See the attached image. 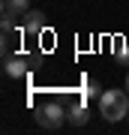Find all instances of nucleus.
Returning a JSON list of instances; mask_svg holds the SVG:
<instances>
[{"label":"nucleus","mask_w":129,"mask_h":135,"mask_svg":"<svg viewBox=\"0 0 129 135\" xmlns=\"http://www.w3.org/2000/svg\"><path fill=\"white\" fill-rule=\"evenodd\" d=\"M84 99H96V96H102V87H99V81H93V78H84Z\"/></svg>","instance_id":"6e6552de"},{"label":"nucleus","mask_w":129,"mask_h":135,"mask_svg":"<svg viewBox=\"0 0 129 135\" xmlns=\"http://www.w3.org/2000/svg\"><path fill=\"white\" fill-rule=\"evenodd\" d=\"M126 120H129V114H126Z\"/></svg>","instance_id":"9d476101"},{"label":"nucleus","mask_w":129,"mask_h":135,"mask_svg":"<svg viewBox=\"0 0 129 135\" xmlns=\"http://www.w3.org/2000/svg\"><path fill=\"white\" fill-rule=\"evenodd\" d=\"M87 120H90V108H87V99H75L66 105V123L69 126H84Z\"/></svg>","instance_id":"20e7f679"},{"label":"nucleus","mask_w":129,"mask_h":135,"mask_svg":"<svg viewBox=\"0 0 129 135\" xmlns=\"http://www.w3.org/2000/svg\"><path fill=\"white\" fill-rule=\"evenodd\" d=\"M99 114L105 117V120L117 123L123 120V117L129 114V90L123 87V90H102L99 96Z\"/></svg>","instance_id":"f257e3e1"},{"label":"nucleus","mask_w":129,"mask_h":135,"mask_svg":"<svg viewBox=\"0 0 129 135\" xmlns=\"http://www.w3.org/2000/svg\"><path fill=\"white\" fill-rule=\"evenodd\" d=\"M27 12H30V0H3V15L24 18Z\"/></svg>","instance_id":"423d86ee"},{"label":"nucleus","mask_w":129,"mask_h":135,"mask_svg":"<svg viewBox=\"0 0 129 135\" xmlns=\"http://www.w3.org/2000/svg\"><path fill=\"white\" fill-rule=\"evenodd\" d=\"M36 123L42 126V129H48V132L63 129V123H66V105H63V102H57V99L45 102V105L36 111Z\"/></svg>","instance_id":"f03ea898"},{"label":"nucleus","mask_w":129,"mask_h":135,"mask_svg":"<svg viewBox=\"0 0 129 135\" xmlns=\"http://www.w3.org/2000/svg\"><path fill=\"white\" fill-rule=\"evenodd\" d=\"M33 63H36V60L24 57V54H9V57L3 60V72L9 75V78H24L30 69H33Z\"/></svg>","instance_id":"7ed1b4c3"},{"label":"nucleus","mask_w":129,"mask_h":135,"mask_svg":"<svg viewBox=\"0 0 129 135\" xmlns=\"http://www.w3.org/2000/svg\"><path fill=\"white\" fill-rule=\"evenodd\" d=\"M111 54H114V63L117 66H129V42L123 36L114 39V45H111Z\"/></svg>","instance_id":"0eeeda50"},{"label":"nucleus","mask_w":129,"mask_h":135,"mask_svg":"<svg viewBox=\"0 0 129 135\" xmlns=\"http://www.w3.org/2000/svg\"><path fill=\"white\" fill-rule=\"evenodd\" d=\"M126 90H129V72H126Z\"/></svg>","instance_id":"1a4fd4ad"},{"label":"nucleus","mask_w":129,"mask_h":135,"mask_svg":"<svg viewBox=\"0 0 129 135\" xmlns=\"http://www.w3.org/2000/svg\"><path fill=\"white\" fill-rule=\"evenodd\" d=\"M42 27H45L42 9H30L27 15H24V33H42Z\"/></svg>","instance_id":"39448f33"}]
</instances>
